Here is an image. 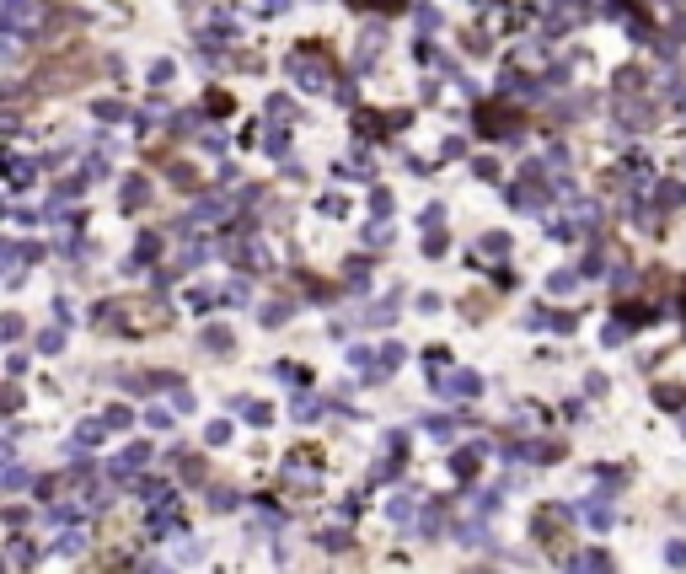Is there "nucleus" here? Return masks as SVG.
Returning a JSON list of instances; mask_svg holds the SVG:
<instances>
[]
</instances>
